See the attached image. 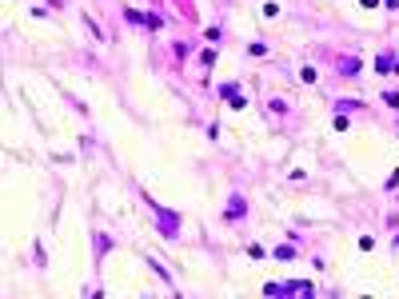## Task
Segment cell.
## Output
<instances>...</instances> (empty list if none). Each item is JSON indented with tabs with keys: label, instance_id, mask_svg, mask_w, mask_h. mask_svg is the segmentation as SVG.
I'll list each match as a JSON object with an SVG mask.
<instances>
[{
	"label": "cell",
	"instance_id": "obj_1",
	"mask_svg": "<svg viewBox=\"0 0 399 299\" xmlns=\"http://www.w3.org/2000/svg\"><path fill=\"white\" fill-rule=\"evenodd\" d=\"M152 212L160 216V231H164V239H172V235H176V224H180V216H172V212H160V203H152Z\"/></svg>",
	"mask_w": 399,
	"mask_h": 299
},
{
	"label": "cell",
	"instance_id": "obj_6",
	"mask_svg": "<svg viewBox=\"0 0 399 299\" xmlns=\"http://www.w3.org/2000/svg\"><path fill=\"white\" fill-rule=\"evenodd\" d=\"M335 108H344V112H359L363 104H359V100H335Z\"/></svg>",
	"mask_w": 399,
	"mask_h": 299
},
{
	"label": "cell",
	"instance_id": "obj_5",
	"mask_svg": "<svg viewBox=\"0 0 399 299\" xmlns=\"http://www.w3.org/2000/svg\"><path fill=\"white\" fill-rule=\"evenodd\" d=\"M316 76H319V72H316L312 64H308V68H299V80H303V84H316Z\"/></svg>",
	"mask_w": 399,
	"mask_h": 299
},
{
	"label": "cell",
	"instance_id": "obj_2",
	"mask_svg": "<svg viewBox=\"0 0 399 299\" xmlns=\"http://www.w3.org/2000/svg\"><path fill=\"white\" fill-rule=\"evenodd\" d=\"M228 203H232V207H228V212H224V216H228V220H239V216H243V212H248V203H243V196H232V199H228Z\"/></svg>",
	"mask_w": 399,
	"mask_h": 299
},
{
	"label": "cell",
	"instance_id": "obj_4",
	"mask_svg": "<svg viewBox=\"0 0 399 299\" xmlns=\"http://www.w3.org/2000/svg\"><path fill=\"white\" fill-rule=\"evenodd\" d=\"M340 72H344V76H355V72H359V60H355V56L340 60Z\"/></svg>",
	"mask_w": 399,
	"mask_h": 299
},
{
	"label": "cell",
	"instance_id": "obj_3",
	"mask_svg": "<svg viewBox=\"0 0 399 299\" xmlns=\"http://www.w3.org/2000/svg\"><path fill=\"white\" fill-rule=\"evenodd\" d=\"M399 68V60L391 56V52H383V56H375V72H395Z\"/></svg>",
	"mask_w": 399,
	"mask_h": 299
},
{
	"label": "cell",
	"instance_id": "obj_8",
	"mask_svg": "<svg viewBox=\"0 0 399 299\" xmlns=\"http://www.w3.org/2000/svg\"><path fill=\"white\" fill-rule=\"evenodd\" d=\"M383 100H387V104H391V108H399V92H387V96H383Z\"/></svg>",
	"mask_w": 399,
	"mask_h": 299
},
{
	"label": "cell",
	"instance_id": "obj_7",
	"mask_svg": "<svg viewBox=\"0 0 399 299\" xmlns=\"http://www.w3.org/2000/svg\"><path fill=\"white\" fill-rule=\"evenodd\" d=\"M220 96L232 100V96H239V88H236V84H220Z\"/></svg>",
	"mask_w": 399,
	"mask_h": 299
},
{
	"label": "cell",
	"instance_id": "obj_9",
	"mask_svg": "<svg viewBox=\"0 0 399 299\" xmlns=\"http://www.w3.org/2000/svg\"><path fill=\"white\" fill-rule=\"evenodd\" d=\"M359 4H363V8H375V4H379V0H359Z\"/></svg>",
	"mask_w": 399,
	"mask_h": 299
}]
</instances>
